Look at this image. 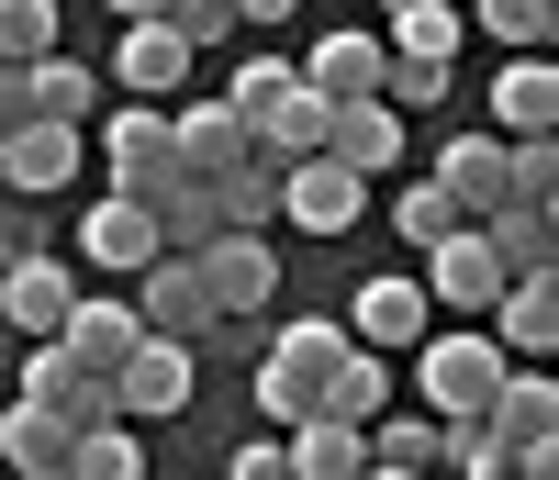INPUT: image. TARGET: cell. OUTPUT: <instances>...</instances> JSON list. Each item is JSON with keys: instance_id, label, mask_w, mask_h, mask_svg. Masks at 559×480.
<instances>
[{"instance_id": "cell-4", "label": "cell", "mask_w": 559, "mask_h": 480, "mask_svg": "<svg viewBox=\"0 0 559 480\" xmlns=\"http://www.w3.org/2000/svg\"><path fill=\"white\" fill-rule=\"evenodd\" d=\"M102 168H112L123 202H157L168 179H191V168H179V134H168V112H157V101L102 112Z\"/></svg>"}, {"instance_id": "cell-45", "label": "cell", "mask_w": 559, "mask_h": 480, "mask_svg": "<svg viewBox=\"0 0 559 480\" xmlns=\"http://www.w3.org/2000/svg\"><path fill=\"white\" fill-rule=\"evenodd\" d=\"M381 12H414V0H381Z\"/></svg>"}, {"instance_id": "cell-12", "label": "cell", "mask_w": 559, "mask_h": 480, "mask_svg": "<svg viewBox=\"0 0 559 480\" xmlns=\"http://www.w3.org/2000/svg\"><path fill=\"white\" fill-rule=\"evenodd\" d=\"M313 157H336L347 179H392V168H403V112L381 101V89H369V101H336Z\"/></svg>"}, {"instance_id": "cell-42", "label": "cell", "mask_w": 559, "mask_h": 480, "mask_svg": "<svg viewBox=\"0 0 559 480\" xmlns=\"http://www.w3.org/2000/svg\"><path fill=\"white\" fill-rule=\"evenodd\" d=\"M292 12H302V0H236V23H258V34H280Z\"/></svg>"}, {"instance_id": "cell-16", "label": "cell", "mask_w": 559, "mask_h": 480, "mask_svg": "<svg viewBox=\"0 0 559 480\" xmlns=\"http://www.w3.org/2000/svg\"><path fill=\"white\" fill-rule=\"evenodd\" d=\"M79 257H90V268H112V279H134L146 257H168V247H157L146 202H123V190H102V202H90V224H79Z\"/></svg>"}, {"instance_id": "cell-22", "label": "cell", "mask_w": 559, "mask_h": 480, "mask_svg": "<svg viewBox=\"0 0 559 480\" xmlns=\"http://www.w3.org/2000/svg\"><path fill=\"white\" fill-rule=\"evenodd\" d=\"M503 358H548L559 347V279H503V302L481 313Z\"/></svg>"}, {"instance_id": "cell-35", "label": "cell", "mask_w": 559, "mask_h": 480, "mask_svg": "<svg viewBox=\"0 0 559 480\" xmlns=\"http://www.w3.org/2000/svg\"><path fill=\"white\" fill-rule=\"evenodd\" d=\"M392 224H403V247H414V257H426V247H437V235H459V224H471V213H459V202H448V190H437V179H414V190H403V202H392Z\"/></svg>"}, {"instance_id": "cell-27", "label": "cell", "mask_w": 559, "mask_h": 480, "mask_svg": "<svg viewBox=\"0 0 559 480\" xmlns=\"http://www.w3.org/2000/svg\"><path fill=\"white\" fill-rule=\"evenodd\" d=\"M213 213H224V235H269L280 224V168L269 157H236L213 179Z\"/></svg>"}, {"instance_id": "cell-30", "label": "cell", "mask_w": 559, "mask_h": 480, "mask_svg": "<svg viewBox=\"0 0 559 480\" xmlns=\"http://www.w3.org/2000/svg\"><path fill=\"white\" fill-rule=\"evenodd\" d=\"M369 469L437 480V413H369Z\"/></svg>"}, {"instance_id": "cell-37", "label": "cell", "mask_w": 559, "mask_h": 480, "mask_svg": "<svg viewBox=\"0 0 559 480\" xmlns=\"http://www.w3.org/2000/svg\"><path fill=\"white\" fill-rule=\"evenodd\" d=\"M381 101H392V112H437V101H448V68L392 57V68H381Z\"/></svg>"}, {"instance_id": "cell-43", "label": "cell", "mask_w": 559, "mask_h": 480, "mask_svg": "<svg viewBox=\"0 0 559 480\" xmlns=\"http://www.w3.org/2000/svg\"><path fill=\"white\" fill-rule=\"evenodd\" d=\"M112 23H168V0H102Z\"/></svg>"}, {"instance_id": "cell-5", "label": "cell", "mask_w": 559, "mask_h": 480, "mask_svg": "<svg viewBox=\"0 0 559 480\" xmlns=\"http://www.w3.org/2000/svg\"><path fill=\"white\" fill-rule=\"evenodd\" d=\"M191 392H202V369H191V347H179V335H134V358L112 369V413H123V424L191 413Z\"/></svg>"}, {"instance_id": "cell-25", "label": "cell", "mask_w": 559, "mask_h": 480, "mask_svg": "<svg viewBox=\"0 0 559 480\" xmlns=\"http://www.w3.org/2000/svg\"><path fill=\"white\" fill-rule=\"evenodd\" d=\"M324 112H336V101H313V89L292 79V89H280V101L247 123V134H258V157H269V168H292V157H313V146H324Z\"/></svg>"}, {"instance_id": "cell-46", "label": "cell", "mask_w": 559, "mask_h": 480, "mask_svg": "<svg viewBox=\"0 0 559 480\" xmlns=\"http://www.w3.org/2000/svg\"><path fill=\"white\" fill-rule=\"evenodd\" d=\"M515 480H537V469H515Z\"/></svg>"}, {"instance_id": "cell-20", "label": "cell", "mask_w": 559, "mask_h": 480, "mask_svg": "<svg viewBox=\"0 0 559 480\" xmlns=\"http://www.w3.org/2000/svg\"><path fill=\"white\" fill-rule=\"evenodd\" d=\"M112 89H134V101L191 89V45H179L168 23H123V45H112Z\"/></svg>"}, {"instance_id": "cell-26", "label": "cell", "mask_w": 559, "mask_h": 480, "mask_svg": "<svg viewBox=\"0 0 559 480\" xmlns=\"http://www.w3.org/2000/svg\"><path fill=\"white\" fill-rule=\"evenodd\" d=\"M392 57H426V68H459V45H471V12L459 0H414V12H392Z\"/></svg>"}, {"instance_id": "cell-14", "label": "cell", "mask_w": 559, "mask_h": 480, "mask_svg": "<svg viewBox=\"0 0 559 480\" xmlns=\"http://www.w3.org/2000/svg\"><path fill=\"white\" fill-rule=\"evenodd\" d=\"M426 279H414V268H381V279H358V313H347V335H358V347L369 358H403L414 347V335H426Z\"/></svg>"}, {"instance_id": "cell-44", "label": "cell", "mask_w": 559, "mask_h": 480, "mask_svg": "<svg viewBox=\"0 0 559 480\" xmlns=\"http://www.w3.org/2000/svg\"><path fill=\"white\" fill-rule=\"evenodd\" d=\"M23 480H68V469H23Z\"/></svg>"}, {"instance_id": "cell-13", "label": "cell", "mask_w": 559, "mask_h": 480, "mask_svg": "<svg viewBox=\"0 0 559 480\" xmlns=\"http://www.w3.org/2000/svg\"><path fill=\"white\" fill-rule=\"evenodd\" d=\"M191 268H202L213 313H269V291H280V247L269 235H213V247H191Z\"/></svg>"}, {"instance_id": "cell-31", "label": "cell", "mask_w": 559, "mask_h": 480, "mask_svg": "<svg viewBox=\"0 0 559 480\" xmlns=\"http://www.w3.org/2000/svg\"><path fill=\"white\" fill-rule=\"evenodd\" d=\"M0 469H68V424L57 413H34V403H0Z\"/></svg>"}, {"instance_id": "cell-19", "label": "cell", "mask_w": 559, "mask_h": 480, "mask_svg": "<svg viewBox=\"0 0 559 480\" xmlns=\"http://www.w3.org/2000/svg\"><path fill=\"white\" fill-rule=\"evenodd\" d=\"M381 68H392V45L347 23V34H324L313 57H302V89H313V101H369V89H381Z\"/></svg>"}, {"instance_id": "cell-41", "label": "cell", "mask_w": 559, "mask_h": 480, "mask_svg": "<svg viewBox=\"0 0 559 480\" xmlns=\"http://www.w3.org/2000/svg\"><path fill=\"white\" fill-rule=\"evenodd\" d=\"M12 123H34V89H23V68H0V134Z\"/></svg>"}, {"instance_id": "cell-3", "label": "cell", "mask_w": 559, "mask_h": 480, "mask_svg": "<svg viewBox=\"0 0 559 480\" xmlns=\"http://www.w3.org/2000/svg\"><path fill=\"white\" fill-rule=\"evenodd\" d=\"M481 436L515 458V469L559 480V380H548L537 358H515V369H503V392L481 403Z\"/></svg>"}, {"instance_id": "cell-15", "label": "cell", "mask_w": 559, "mask_h": 480, "mask_svg": "<svg viewBox=\"0 0 559 480\" xmlns=\"http://www.w3.org/2000/svg\"><path fill=\"white\" fill-rule=\"evenodd\" d=\"M481 247H492L503 279H559V213H537V202H492V213H481Z\"/></svg>"}, {"instance_id": "cell-47", "label": "cell", "mask_w": 559, "mask_h": 480, "mask_svg": "<svg viewBox=\"0 0 559 480\" xmlns=\"http://www.w3.org/2000/svg\"><path fill=\"white\" fill-rule=\"evenodd\" d=\"M0 480H12V469H0Z\"/></svg>"}, {"instance_id": "cell-29", "label": "cell", "mask_w": 559, "mask_h": 480, "mask_svg": "<svg viewBox=\"0 0 559 480\" xmlns=\"http://www.w3.org/2000/svg\"><path fill=\"white\" fill-rule=\"evenodd\" d=\"M313 413H336V424H369V413H392V369L369 358V347H347L336 369H324V403Z\"/></svg>"}, {"instance_id": "cell-39", "label": "cell", "mask_w": 559, "mask_h": 480, "mask_svg": "<svg viewBox=\"0 0 559 480\" xmlns=\"http://www.w3.org/2000/svg\"><path fill=\"white\" fill-rule=\"evenodd\" d=\"M34 247H45V235H34V213L12 202V190H0V268H12V257H34Z\"/></svg>"}, {"instance_id": "cell-6", "label": "cell", "mask_w": 559, "mask_h": 480, "mask_svg": "<svg viewBox=\"0 0 559 480\" xmlns=\"http://www.w3.org/2000/svg\"><path fill=\"white\" fill-rule=\"evenodd\" d=\"M134 324H146V335H179V347H202L224 313H213V291H202L191 257H146V268H134Z\"/></svg>"}, {"instance_id": "cell-48", "label": "cell", "mask_w": 559, "mask_h": 480, "mask_svg": "<svg viewBox=\"0 0 559 480\" xmlns=\"http://www.w3.org/2000/svg\"><path fill=\"white\" fill-rule=\"evenodd\" d=\"M213 480H224V469H213Z\"/></svg>"}, {"instance_id": "cell-32", "label": "cell", "mask_w": 559, "mask_h": 480, "mask_svg": "<svg viewBox=\"0 0 559 480\" xmlns=\"http://www.w3.org/2000/svg\"><path fill=\"white\" fill-rule=\"evenodd\" d=\"M68 480H146V447H134V424H90V436H68Z\"/></svg>"}, {"instance_id": "cell-34", "label": "cell", "mask_w": 559, "mask_h": 480, "mask_svg": "<svg viewBox=\"0 0 559 480\" xmlns=\"http://www.w3.org/2000/svg\"><path fill=\"white\" fill-rule=\"evenodd\" d=\"M57 57V0H0V68Z\"/></svg>"}, {"instance_id": "cell-23", "label": "cell", "mask_w": 559, "mask_h": 480, "mask_svg": "<svg viewBox=\"0 0 559 480\" xmlns=\"http://www.w3.org/2000/svg\"><path fill=\"white\" fill-rule=\"evenodd\" d=\"M492 134H559V68H548V57H503V79H492Z\"/></svg>"}, {"instance_id": "cell-40", "label": "cell", "mask_w": 559, "mask_h": 480, "mask_svg": "<svg viewBox=\"0 0 559 480\" xmlns=\"http://www.w3.org/2000/svg\"><path fill=\"white\" fill-rule=\"evenodd\" d=\"M224 480H292V458H280V447H236V458H224Z\"/></svg>"}, {"instance_id": "cell-24", "label": "cell", "mask_w": 559, "mask_h": 480, "mask_svg": "<svg viewBox=\"0 0 559 480\" xmlns=\"http://www.w3.org/2000/svg\"><path fill=\"white\" fill-rule=\"evenodd\" d=\"M437 190L481 224V213L503 202V134H448V146H437Z\"/></svg>"}, {"instance_id": "cell-33", "label": "cell", "mask_w": 559, "mask_h": 480, "mask_svg": "<svg viewBox=\"0 0 559 480\" xmlns=\"http://www.w3.org/2000/svg\"><path fill=\"white\" fill-rule=\"evenodd\" d=\"M471 23L492 45H515V57H548V34H559V0H471Z\"/></svg>"}, {"instance_id": "cell-10", "label": "cell", "mask_w": 559, "mask_h": 480, "mask_svg": "<svg viewBox=\"0 0 559 480\" xmlns=\"http://www.w3.org/2000/svg\"><path fill=\"white\" fill-rule=\"evenodd\" d=\"M79 157H90V146H79V123H45V112H34V123L0 134V190H12V202H45V190H68V179H79Z\"/></svg>"}, {"instance_id": "cell-21", "label": "cell", "mask_w": 559, "mask_h": 480, "mask_svg": "<svg viewBox=\"0 0 559 480\" xmlns=\"http://www.w3.org/2000/svg\"><path fill=\"white\" fill-rule=\"evenodd\" d=\"M280 458H292V480H358L369 469V424L302 413V424H280Z\"/></svg>"}, {"instance_id": "cell-11", "label": "cell", "mask_w": 559, "mask_h": 480, "mask_svg": "<svg viewBox=\"0 0 559 480\" xmlns=\"http://www.w3.org/2000/svg\"><path fill=\"white\" fill-rule=\"evenodd\" d=\"M68 302H79V268L68 257H12V268H0V324H12L23 335V347H45V335H57L68 324Z\"/></svg>"}, {"instance_id": "cell-18", "label": "cell", "mask_w": 559, "mask_h": 480, "mask_svg": "<svg viewBox=\"0 0 559 480\" xmlns=\"http://www.w3.org/2000/svg\"><path fill=\"white\" fill-rule=\"evenodd\" d=\"M134 335H146V324H134V302H102V291H79V302H68V324L45 335V347H68L79 369H102V380H112V369L134 358Z\"/></svg>"}, {"instance_id": "cell-9", "label": "cell", "mask_w": 559, "mask_h": 480, "mask_svg": "<svg viewBox=\"0 0 559 480\" xmlns=\"http://www.w3.org/2000/svg\"><path fill=\"white\" fill-rule=\"evenodd\" d=\"M369 213V179H347L336 157H292L280 168V224L292 235H347Z\"/></svg>"}, {"instance_id": "cell-2", "label": "cell", "mask_w": 559, "mask_h": 480, "mask_svg": "<svg viewBox=\"0 0 559 480\" xmlns=\"http://www.w3.org/2000/svg\"><path fill=\"white\" fill-rule=\"evenodd\" d=\"M358 347V335L336 324V313H302V324H280V347L258 358V413L269 424H302L313 403H324V369H336Z\"/></svg>"}, {"instance_id": "cell-38", "label": "cell", "mask_w": 559, "mask_h": 480, "mask_svg": "<svg viewBox=\"0 0 559 480\" xmlns=\"http://www.w3.org/2000/svg\"><path fill=\"white\" fill-rule=\"evenodd\" d=\"M168 34L202 57V45H224V34H236V0H168Z\"/></svg>"}, {"instance_id": "cell-17", "label": "cell", "mask_w": 559, "mask_h": 480, "mask_svg": "<svg viewBox=\"0 0 559 480\" xmlns=\"http://www.w3.org/2000/svg\"><path fill=\"white\" fill-rule=\"evenodd\" d=\"M168 134H179V168H191V179H224L236 157H258V146H247V112L224 101V89H213V101H179Z\"/></svg>"}, {"instance_id": "cell-28", "label": "cell", "mask_w": 559, "mask_h": 480, "mask_svg": "<svg viewBox=\"0 0 559 480\" xmlns=\"http://www.w3.org/2000/svg\"><path fill=\"white\" fill-rule=\"evenodd\" d=\"M23 89H34V112H45V123H90L112 79H90L79 57H34V68H23Z\"/></svg>"}, {"instance_id": "cell-1", "label": "cell", "mask_w": 559, "mask_h": 480, "mask_svg": "<svg viewBox=\"0 0 559 480\" xmlns=\"http://www.w3.org/2000/svg\"><path fill=\"white\" fill-rule=\"evenodd\" d=\"M414 392H426V413L437 424H481V403L503 392V369H515V358H503L492 347V324H448V335H414Z\"/></svg>"}, {"instance_id": "cell-7", "label": "cell", "mask_w": 559, "mask_h": 480, "mask_svg": "<svg viewBox=\"0 0 559 480\" xmlns=\"http://www.w3.org/2000/svg\"><path fill=\"white\" fill-rule=\"evenodd\" d=\"M414 279H426V302H448L459 324H481V313L503 302V268H492V247H481V224L437 235V247H426V268H414Z\"/></svg>"}, {"instance_id": "cell-8", "label": "cell", "mask_w": 559, "mask_h": 480, "mask_svg": "<svg viewBox=\"0 0 559 480\" xmlns=\"http://www.w3.org/2000/svg\"><path fill=\"white\" fill-rule=\"evenodd\" d=\"M23 403H34V413H57L68 436H90V424H112V380H102V369H79L68 347H23Z\"/></svg>"}, {"instance_id": "cell-36", "label": "cell", "mask_w": 559, "mask_h": 480, "mask_svg": "<svg viewBox=\"0 0 559 480\" xmlns=\"http://www.w3.org/2000/svg\"><path fill=\"white\" fill-rule=\"evenodd\" d=\"M292 79H302V68H292V57H247V68H236V79H224V101H236V112H247V123H258V112H269V101H280V89H292ZM247 146H258V134H247Z\"/></svg>"}]
</instances>
